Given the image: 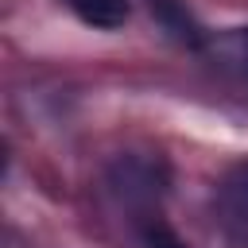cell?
<instances>
[{"instance_id": "obj_1", "label": "cell", "mask_w": 248, "mask_h": 248, "mask_svg": "<svg viewBox=\"0 0 248 248\" xmlns=\"http://www.w3.org/2000/svg\"><path fill=\"white\" fill-rule=\"evenodd\" d=\"M221 221L229 225V229H236V232H248V159L244 163H236L229 174H225V182H221Z\"/></svg>"}, {"instance_id": "obj_3", "label": "cell", "mask_w": 248, "mask_h": 248, "mask_svg": "<svg viewBox=\"0 0 248 248\" xmlns=\"http://www.w3.org/2000/svg\"><path fill=\"white\" fill-rule=\"evenodd\" d=\"M209 54L217 58V66L248 78V27H236V31L217 35V43L209 46Z\"/></svg>"}, {"instance_id": "obj_2", "label": "cell", "mask_w": 248, "mask_h": 248, "mask_svg": "<svg viewBox=\"0 0 248 248\" xmlns=\"http://www.w3.org/2000/svg\"><path fill=\"white\" fill-rule=\"evenodd\" d=\"M74 8V16L89 27H101V31H112L128 19V0H66Z\"/></svg>"}, {"instance_id": "obj_4", "label": "cell", "mask_w": 248, "mask_h": 248, "mask_svg": "<svg viewBox=\"0 0 248 248\" xmlns=\"http://www.w3.org/2000/svg\"><path fill=\"white\" fill-rule=\"evenodd\" d=\"M143 240H147V248H186V244H182L159 217H151V221L143 225Z\"/></svg>"}]
</instances>
